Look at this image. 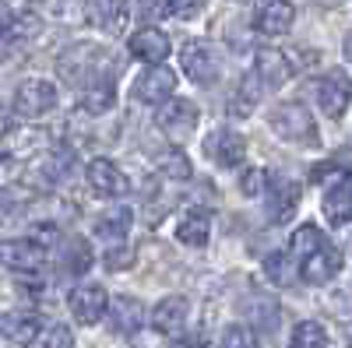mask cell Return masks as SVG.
Listing matches in <instances>:
<instances>
[{"instance_id": "1", "label": "cell", "mask_w": 352, "mask_h": 348, "mask_svg": "<svg viewBox=\"0 0 352 348\" xmlns=\"http://www.w3.org/2000/svg\"><path fill=\"white\" fill-rule=\"evenodd\" d=\"M102 71H106V53L92 43H78V46H67L60 56H56V74H60L67 84L74 89H88V84L102 81Z\"/></svg>"}, {"instance_id": "2", "label": "cell", "mask_w": 352, "mask_h": 348, "mask_svg": "<svg viewBox=\"0 0 352 348\" xmlns=\"http://www.w3.org/2000/svg\"><path fill=\"white\" fill-rule=\"evenodd\" d=\"M317 183L324 187V215L331 225H349L352 222V172L345 169H331V165H317L314 169Z\"/></svg>"}, {"instance_id": "3", "label": "cell", "mask_w": 352, "mask_h": 348, "mask_svg": "<svg viewBox=\"0 0 352 348\" xmlns=\"http://www.w3.org/2000/svg\"><path fill=\"white\" fill-rule=\"evenodd\" d=\"M268 124L272 130L282 137V141H292V144H303V148H317V124H314V116L300 106V102H282L272 109L268 116Z\"/></svg>"}, {"instance_id": "4", "label": "cell", "mask_w": 352, "mask_h": 348, "mask_svg": "<svg viewBox=\"0 0 352 348\" xmlns=\"http://www.w3.org/2000/svg\"><path fill=\"white\" fill-rule=\"evenodd\" d=\"M53 106H56V89H53L50 81L28 78V81L18 84V92H14V113L21 116V120H39V116H46Z\"/></svg>"}, {"instance_id": "5", "label": "cell", "mask_w": 352, "mask_h": 348, "mask_svg": "<svg viewBox=\"0 0 352 348\" xmlns=\"http://www.w3.org/2000/svg\"><path fill=\"white\" fill-rule=\"evenodd\" d=\"M180 60H184L187 78H190V81H197V84H215V81H219V74H222V60H219L215 46H212V43H204V39L187 43V46H184V53H180Z\"/></svg>"}, {"instance_id": "6", "label": "cell", "mask_w": 352, "mask_h": 348, "mask_svg": "<svg viewBox=\"0 0 352 348\" xmlns=\"http://www.w3.org/2000/svg\"><path fill=\"white\" fill-rule=\"evenodd\" d=\"M0 264L18 275H36L46 268V246L36 240H4L0 243Z\"/></svg>"}, {"instance_id": "7", "label": "cell", "mask_w": 352, "mask_h": 348, "mask_svg": "<svg viewBox=\"0 0 352 348\" xmlns=\"http://www.w3.org/2000/svg\"><path fill=\"white\" fill-rule=\"evenodd\" d=\"M159 127H162V134L176 144V148H180V144L194 134V127H197V106L187 102V99H169L159 109Z\"/></svg>"}, {"instance_id": "8", "label": "cell", "mask_w": 352, "mask_h": 348, "mask_svg": "<svg viewBox=\"0 0 352 348\" xmlns=\"http://www.w3.org/2000/svg\"><path fill=\"white\" fill-rule=\"evenodd\" d=\"M317 102H320V109H324V116L338 120V116L349 109V102H352V78L342 67L328 71L324 78L317 81Z\"/></svg>"}, {"instance_id": "9", "label": "cell", "mask_w": 352, "mask_h": 348, "mask_svg": "<svg viewBox=\"0 0 352 348\" xmlns=\"http://www.w3.org/2000/svg\"><path fill=\"white\" fill-rule=\"evenodd\" d=\"M173 89H176V74L166 67V64H155L148 71H141L134 78V99L148 102V106H162L173 99Z\"/></svg>"}, {"instance_id": "10", "label": "cell", "mask_w": 352, "mask_h": 348, "mask_svg": "<svg viewBox=\"0 0 352 348\" xmlns=\"http://www.w3.org/2000/svg\"><path fill=\"white\" fill-rule=\"evenodd\" d=\"M85 176H88V187H92L99 197H124L131 190V180L124 176V169L113 159H92Z\"/></svg>"}, {"instance_id": "11", "label": "cell", "mask_w": 352, "mask_h": 348, "mask_svg": "<svg viewBox=\"0 0 352 348\" xmlns=\"http://www.w3.org/2000/svg\"><path fill=\"white\" fill-rule=\"evenodd\" d=\"M67 306H71L78 324H99L106 306H109V299H106L102 285H74L71 296H67Z\"/></svg>"}, {"instance_id": "12", "label": "cell", "mask_w": 352, "mask_h": 348, "mask_svg": "<svg viewBox=\"0 0 352 348\" xmlns=\"http://www.w3.org/2000/svg\"><path fill=\"white\" fill-rule=\"evenodd\" d=\"M71 165H74V148H64V144H60V148L43 152L39 162H32V169H28L32 176H28V180H32L36 187H53V183H60L67 176Z\"/></svg>"}, {"instance_id": "13", "label": "cell", "mask_w": 352, "mask_h": 348, "mask_svg": "<svg viewBox=\"0 0 352 348\" xmlns=\"http://www.w3.org/2000/svg\"><path fill=\"white\" fill-rule=\"evenodd\" d=\"M127 49H131L134 60H144L148 67H155V64H162L166 56H169L173 43H169V36L162 32V28H152L148 25V28H138V32L131 36Z\"/></svg>"}, {"instance_id": "14", "label": "cell", "mask_w": 352, "mask_h": 348, "mask_svg": "<svg viewBox=\"0 0 352 348\" xmlns=\"http://www.w3.org/2000/svg\"><path fill=\"white\" fill-rule=\"evenodd\" d=\"M204 152H208V159L215 165L236 169L247 159V141L236 130H215V134H208V141H204Z\"/></svg>"}, {"instance_id": "15", "label": "cell", "mask_w": 352, "mask_h": 348, "mask_svg": "<svg viewBox=\"0 0 352 348\" xmlns=\"http://www.w3.org/2000/svg\"><path fill=\"white\" fill-rule=\"evenodd\" d=\"M187 321H190V303L184 296H169L152 310V324L162 338H180L187 331Z\"/></svg>"}, {"instance_id": "16", "label": "cell", "mask_w": 352, "mask_h": 348, "mask_svg": "<svg viewBox=\"0 0 352 348\" xmlns=\"http://www.w3.org/2000/svg\"><path fill=\"white\" fill-rule=\"evenodd\" d=\"M85 14H88V21H92L99 32L116 36V32H124L127 14H131V4H127V0H88Z\"/></svg>"}, {"instance_id": "17", "label": "cell", "mask_w": 352, "mask_h": 348, "mask_svg": "<svg viewBox=\"0 0 352 348\" xmlns=\"http://www.w3.org/2000/svg\"><path fill=\"white\" fill-rule=\"evenodd\" d=\"M338 271H342V253L331 243H324L317 253H310L307 260H300V278L307 285H328Z\"/></svg>"}, {"instance_id": "18", "label": "cell", "mask_w": 352, "mask_h": 348, "mask_svg": "<svg viewBox=\"0 0 352 348\" xmlns=\"http://www.w3.org/2000/svg\"><path fill=\"white\" fill-rule=\"evenodd\" d=\"M292 21H296V11H292L289 0H264L257 8V18H254V28L261 36H285Z\"/></svg>"}, {"instance_id": "19", "label": "cell", "mask_w": 352, "mask_h": 348, "mask_svg": "<svg viewBox=\"0 0 352 348\" xmlns=\"http://www.w3.org/2000/svg\"><path fill=\"white\" fill-rule=\"evenodd\" d=\"M254 74L261 84H268V89H278L292 78V64L289 56L278 53V49H257V60H254Z\"/></svg>"}, {"instance_id": "20", "label": "cell", "mask_w": 352, "mask_h": 348, "mask_svg": "<svg viewBox=\"0 0 352 348\" xmlns=\"http://www.w3.org/2000/svg\"><path fill=\"white\" fill-rule=\"evenodd\" d=\"M36 334H39V316L36 313H28V310L0 313V338H4V341L28 345V341H36Z\"/></svg>"}, {"instance_id": "21", "label": "cell", "mask_w": 352, "mask_h": 348, "mask_svg": "<svg viewBox=\"0 0 352 348\" xmlns=\"http://www.w3.org/2000/svg\"><path fill=\"white\" fill-rule=\"evenodd\" d=\"M208 236H212V211L208 208H190L176 222V240L187 246H204Z\"/></svg>"}, {"instance_id": "22", "label": "cell", "mask_w": 352, "mask_h": 348, "mask_svg": "<svg viewBox=\"0 0 352 348\" xmlns=\"http://www.w3.org/2000/svg\"><path fill=\"white\" fill-rule=\"evenodd\" d=\"M106 316H109V327L116 334H134L141 327V321H144V306L138 299H131V296H120V299L109 303Z\"/></svg>"}, {"instance_id": "23", "label": "cell", "mask_w": 352, "mask_h": 348, "mask_svg": "<svg viewBox=\"0 0 352 348\" xmlns=\"http://www.w3.org/2000/svg\"><path fill=\"white\" fill-rule=\"evenodd\" d=\"M43 152H46V134L43 130H14V134H8V144H4V155L8 159L32 162Z\"/></svg>"}, {"instance_id": "24", "label": "cell", "mask_w": 352, "mask_h": 348, "mask_svg": "<svg viewBox=\"0 0 352 348\" xmlns=\"http://www.w3.org/2000/svg\"><path fill=\"white\" fill-rule=\"evenodd\" d=\"M272 205H268V218L272 222H289L292 218V211H296V197H300V190H296V183H289V180H272Z\"/></svg>"}, {"instance_id": "25", "label": "cell", "mask_w": 352, "mask_h": 348, "mask_svg": "<svg viewBox=\"0 0 352 348\" xmlns=\"http://www.w3.org/2000/svg\"><path fill=\"white\" fill-rule=\"evenodd\" d=\"M60 264L67 275H85L92 268V243L85 236H67L64 246H60Z\"/></svg>"}, {"instance_id": "26", "label": "cell", "mask_w": 352, "mask_h": 348, "mask_svg": "<svg viewBox=\"0 0 352 348\" xmlns=\"http://www.w3.org/2000/svg\"><path fill=\"white\" fill-rule=\"evenodd\" d=\"M116 102V92H113V84L109 81H96V84H88V89L81 92V109L88 116H106Z\"/></svg>"}, {"instance_id": "27", "label": "cell", "mask_w": 352, "mask_h": 348, "mask_svg": "<svg viewBox=\"0 0 352 348\" xmlns=\"http://www.w3.org/2000/svg\"><path fill=\"white\" fill-rule=\"evenodd\" d=\"M324 243H328V240H324V232H320L314 222H307V225H300L296 232H292V240H289V253L296 257V260H307L310 253H317Z\"/></svg>"}, {"instance_id": "28", "label": "cell", "mask_w": 352, "mask_h": 348, "mask_svg": "<svg viewBox=\"0 0 352 348\" xmlns=\"http://www.w3.org/2000/svg\"><path fill=\"white\" fill-rule=\"evenodd\" d=\"M289 348H328V331H324V324L300 321L296 327H292Z\"/></svg>"}, {"instance_id": "29", "label": "cell", "mask_w": 352, "mask_h": 348, "mask_svg": "<svg viewBox=\"0 0 352 348\" xmlns=\"http://www.w3.org/2000/svg\"><path fill=\"white\" fill-rule=\"evenodd\" d=\"M159 172L180 183V180H190L194 165H190V159H187L180 148H169V152H162V155H159Z\"/></svg>"}, {"instance_id": "30", "label": "cell", "mask_w": 352, "mask_h": 348, "mask_svg": "<svg viewBox=\"0 0 352 348\" xmlns=\"http://www.w3.org/2000/svg\"><path fill=\"white\" fill-rule=\"evenodd\" d=\"M247 310H250V321H254L261 331H278V306H275L272 299L257 296V299L247 303Z\"/></svg>"}, {"instance_id": "31", "label": "cell", "mask_w": 352, "mask_h": 348, "mask_svg": "<svg viewBox=\"0 0 352 348\" xmlns=\"http://www.w3.org/2000/svg\"><path fill=\"white\" fill-rule=\"evenodd\" d=\"M8 32H11L14 39H39V32H43V18H39L36 11L11 14V21H8Z\"/></svg>"}, {"instance_id": "32", "label": "cell", "mask_w": 352, "mask_h": 348, "mask_svg": "<svg viewBox=\"0 0 352 348\" xmlns=\"http://www.w3.org/2000/svg\"><path fill=\"white\" fill-rule=\"evenodd\" d=\"M127 225H131V215L127 211H113L106 218H99V240H113V243H120L127 236Z\"/></svg>"}, {"instance_id": "33", "label": "cell", "mask_w": 352, "mask_h": 348, "mask_svg": "<svg viewBox=\"0 0 352 348\" xmlns=\"http://www.w3.org/2000/svg\"><path fill=\"white\" fill-rule=\"evenodd\" d=\"M222 348H257V334L247 324H232L222 331Z\"/></svg>"}, {"instance_id": "34", "label": "cell", "mask_w": 352, "mask_h": 348, "mask_svg": "<svg viewBox=\"0 0 352 348\" xmlns=\"http://www.w3.org/2000/svg\"><path fill=\"white\" fill-rule=\"evenodd\" d=\"M268 187H272V176L264 169H247L243 176H240V190L247 194V197H261V194H268Z\"/></svg>"}, {"instance_id": "35", "label": "cell", "mask_w": 352, "mask_h": 348, "mask_svg": "<svg viewBox=\"0 0 352 348\" xmlns=\"http://www.w3.org/2000/svg\"><path fill=\"white\" fill-rule=\"evenodd\" d=\"M264 271H268V278L275 285H289V278H292V268H289V257L285 253H272L268 260H264Z\"/></svg>"}, {"instance_id": "36", "label": "cell", "mask_w": 352, "mask_h": 348, "mask_svg": "<svg viewBox=\"0 0 352 348\" xmlns=\"http://www.w3.org/2000/svg\"><path fill=\"white\" fill-rule=\"evenodd\" d=\"M43 345H46V348H74V334H71V327L56 324V327L46 331V341H43Z\"/></svg>"}, {"instance_id": "37", "label": "cell", "mask_w": 352, "mask_h": 348, "mask_svg": "<svg viewBox=\"0 0 352 348\" xmlns=\"http://www.w3.org/2000/svg\"><path fill=\"white\" fill-rule=\"evenodd\" d=\"M169 11L173 14H180V18H194L201 8H204V0H166Z\"/></svg>"}, {"instance_id": "38", "label": "cell", "mask_w": 352, "mask_h": 348, "mask_svg": "<svg viewBox=\"0 0 352 348\" xmlns=\"http://www.w3.org/2000/svg\"><path fill=\"white\" fill-rule=\"evenodd\" d=\"M173 348H204V345H197V341H180V345H173Z\"/></svg>"}, {"instance_id": "39", "label": "cell", "mask_w": 352, "mask_h": 348, "mask_svg": "<svg viewBox=\"0 0 352 348\" xmlns=\"http://www.w3.org/2000/svg\"><path fill=\"white\" fill-rule=\"evenodd\" d=\"M345 56H349V60H352V32L345 36Z\"/></svg>"}, {"instance_id": "40", "label": "cell", "mask_w": 352, "mask_h": 348, "mask_svg": "<svg viewBox=\"0 0 352 348\" xmlns=\"http://www.w3.org/2000/svg\"><path fill=\"white\" fill-rule=\"evenodd\" d=\"M345 341H349V348H352V324H345Z\"/></svg>"}, {"instance_id": "41", "label": "cell", "mask_w": 352, "mask_h": 348, "mask_svg": "<svg viewBox=\"0 0 352 348\" xmlns=\"http://www.w3.org/2000/svg\"><path fill=\"white\" fill-rule=\"evenodd\" d=\"M4 60H8V46H4V43H0V64H4Z\"/></svg>"}, {"instance_id": "42", "label": "cell", "mask_w": 352, "mask_h": 348, "mask_svg": "<svg viewBox=\"0 0 352 348\" xmlns=\"http://www.w3.org/2000/svg\"><path fill=\"white\" fill-rule=\"evenodd\" d=\"M4 127H8V120H4V113H0V134H4Z\"/></svg>"}]
</instances>
